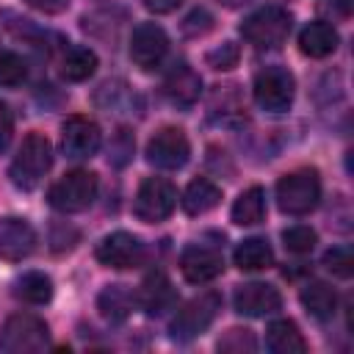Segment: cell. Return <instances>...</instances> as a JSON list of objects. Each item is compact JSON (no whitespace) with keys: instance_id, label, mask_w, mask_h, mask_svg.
I'll return each instance as SVG.
<instances>
[{"instance_id":"6da1fadb","label":"cell","mask_w":354,"mask_h":354,"mask_svg":"<svg viewBox=\"0 0 354 354\" xmlns=\"http://www.w3.org/2000/svg\"><path fill=\"white\" fill-rule=\"evenodd\" d=\"M53 166V147L44 133H28L8 169L11 183L22 191H33Z\"/></svg>"},{"instance_id":"7a4b0ae2","label":"cell","mask_w":354,"mask_h":354,"mask_svg":"<svg viewBox=\"0 0 354 354\" xmlns=\"http://www.w3.org/2000/svg\"><path fill=\"white\" fill-rule=\"evenodd\" d=\"M321 199V180L315 169H299L277 183V205L288 216H307Z\"/></svg>"},{"instance_id":"3957f363","label":"cell","mask_w":354,"mask_h":354,"mask_svg":"<svg viewBox=\"0 0 354 354\" xmlns=\"http://www.w3.org/2000/svg\"><path fill=\"white\" fill-rule=\"evenodd\" d=\"M241 33L257 50H274V47L285 44V39L290 33V14L279 6H266L243 19Z\"/></svg>"},{"instance_id":"277c9868","label":"cell","mask_w":354,"mask_h":354,"mask_svg":"<svg viewBox=\"0 0 354 354\" xmlns=\"http://www.w3.org/2000/svg\"><path fill=\"white\" fill-rule=\"evenodd\" d=\"M97 174L94 171H86V169H75V171H66L47 194L50 205L61 213H80L86 210L94 196H97Z\"/></svg>"},{"instance_id":"5b68a950","label":"cell","mask_w":354,"mask_h":354,"mask_svg":"<svg viewBox=\"0 0 354 354\" xmlns=\"http://www.w3.org/2000/svg\"><path fill=\"white\" fill-rule=\"evenodd\" d=\"M47 324L36 315L17 313L3 324L0 335V348L8 354H25V351H41L47 346Z\"/></svg>"},{"instance_id":"8992f818","label":"cell","mask_w":354,"mask_h":354,"mask_svg":"<svg viewBox=\"0 0 354 354\" xmlns=\"http://www.w3.org/2000/svg\"><path fill=\"white\" fill-rule=\"evenodd\" d=\"M293 91H296L293 75L282 66H266L254 77V102L263 111H271V113L288 111L293 102Z\"/></svg>"},{"instance_id":"52a82bcc","label":"cell","mask_w":354,"mask_h":354,"mask_svg":"<svg viewBox=\"0 0 354 354\" xmlns=\"http://www.w3.org/2000/svg\"><path fill=\"white\" fill-rule=\"evenodd\" d=\"M177 205V191L169 180L163 177H147L136 194V202H133V213L147 221V224H155V221H163L171 216Z\"/></svg>"},{"instance_id":"ba28073f","label":"cell","mask_w":354,"mask_h":354,"mask_svg":"<svg viewBox=\"0 0 354 354\" xmlns=\"http://www.w3.org/2000/svg\"><path fill=\"white\" fill-rule=\"evenodd\" d=\"M218 307H221V296L213 293V290H210V293H202V296H196V299H191V301L174 315V321H171V337H174V340H191V337L202 335V332L213 324Z\"/></svg>"},{"instance_id":"9c48e42d","label":"cell","mask_w":354,"mask_h":354,"mask_svg":"<svg viewBox=\"0 0 354 354\" xmlns=\"http://www.w3.org/2000/svg\"><path fill=\"white\" fill-rule=\"evenodd\" d=\"M188 155H191V144L180 127H163L147 144V160L155 169H166V171L183 169L188 163Z\"/></svg>"},{"instance_id":"30bf717a","label":"cell","mask_w":354,"mask_h":354,"mask_svg":"<svg viewBox=\"0 0 354 354\" xmlns=\"http://www.w3.org/2000/svg\"><path fill=\"white\" fill-rule=\"evenodd\" d=\"M102 144V133H100V124L88 116H69L61 127V149L66 158L72 160H83V158H91Z\"/></svg>"},{"instance_id":"8fae6325","label":"cell","mask_w":354,"mask_h":354,"mask_svg":"<svg viewBox=\"0 0 354 354\" xmlns=\"http://www.w3.org/2000/svg\"><path fill=\"white\" fill-rule=\"evenodd\" d=\"M169 50V36L155 22H141L130 36V58L141 69H155Z\"/></svg>"},{"instance_id":"7c38bea8","label":"cell","mask_w":354,"mask_h":354,"mask_svg":"<svg viewBox=\"0 0 354 354\" xmlns=\"http://www.w3.org/2000/svg\"><path fill=\"white\" fill-rule=\"evenodd\" d=\"M97 260L108 268H133L144 257V246L130 232H111L97 243Z\"/></svg>"},{"instance_id":"4fadbf2b","label":"cell","mask_w":354,"mask_h":354,"mask_svg":"<svg viewBox=\"0 0 354 354\" xmlns=\"http://www.w3.org/2000/svg\"><path fill=\"white\" fill-rule=\"evenodd\" d=\"M180 271L188 282L202 285V282L216 279L224 271V257H221V252H216L210 246H188L180 254Z\"/></svg>"},{"instance_id":"5bb4252c","label":"cell","mask_w":354,"mask_h":354,"mask_svg":"<svg viewBox=\"0 0 354 354\" xmlns=\"http://www.w3.org/2000/svg\"><path fill=\"white\" fill-rule=\"evenodd\" d=\"M279 304H282L279 290L266 282H246V285H238V290H235V310L249 318L277 313Z\"/></svg>"},{"instance_id":"9a60e30c","label":"cell","mask_w":354,"mask_h":354,"mask_svg":"<svg viewBox=\"0 0 354 354\" xmlns=\"http://www.w3.org/2000/svg\"><path fill=\"white\" fill-rule=\"evenodd\" d=\"M33 246H36V232L25 218H14V216L0 218V257L3 260L17 263L28 257Z\"/></svg>"},{"instance_id":"2e32d148","label":"cell","mask_w":354,"mask_h":354,"mask_svg":"<svg viewBox=\"0 0 354 354\" xmlns=\"http://www.w3.org/2000/svg\"><path fill=\"white\" fill-rule=\"evenodd\" d=\"M163 91H166V97L174 105H183L185 108V105H194L199 100L202 80H199V75L188 64H174L171 72L163 80Z\"/></svg>"},{"instance_id":"e0dca14e","label":"cell","mask_w":354,"mask_h":354,"mask_svg":"<svg viewBox=\"0 0 354 354\" xmlns=\"http://www.w3.org/2000/svg\"><path fill=\"white\" fill-rule=\"evenodd\" d=\"M136 299H138V304L147 315H160L163 310H169L174 304V288H171V282L163 271H152L141 282Z\"/></svg>"},{"instance_id":"ac0fdd59","label":"cell","mask_w":354,"mask_h":354,"mask_svg":"<svg viewBox=\"0 0 354 354\" xmlns=\"http://www.w3.org/2000/svg\"><path fill=\"white\" fill-rule=\"evenodd\" d=\"M266 346L274 354H304L307 351V340L299 332V326L288 318L271 321L266 329Z\"/></svg>"},{"instance_id":"d6986e66","label":"cell","mask_w":354,"mask_h":354,"mask_svg":"<svg viewBox=\"0 0 354 354\" xmlns=\"http://www.w3.org/2000/svg\"><path fill=\"white\" fill-rule=\"evenodd\" d=\"M337 47V30L329 22H310L301 33H299V50L310 58H326L329 53H335Z\"/></svg>"},{"instance_id":"ffe728a7","label":"cell","mask_w":354,"mask_h":354,"mask_svg":"<svg viewBox=\"0 0 354 354\" xmlns=\"http://www.w3.org/2000/svg\"><path fill=\"white\" fill-rule=\"evenodd\" d=\"M235 266L241 271H266L274 266V252L268 246V241L263 238H246L238 243L235 254H232Z\"/></svg>"},{"instance_id":"44dd1931","label":"cell","mask_w":354,"mask_h":354,"mask_svg":"<svg viewBox=\"0 0 354 354\" xmlns=\"http://www.w3.org/2000/svg\"><path fill=\"white\" fill-rule=\"evenodd\" d=\"M218 199H221V188L216 183L199 177V180H194L185 188V194H183V210L188 216H202V213L213 210L218 205Z\"/></svg>"},{"instance_id":"7402d4cb","label":"cell","mask_w":354,"mask_h":354,"mask_svg":"<svg viewBox=\"0 0 354 354\" xmlns=\"http://www.w3.org/2000/svg\"><path fill=\"white\" fill-rule=\"evenodd\" d=\"M230 216H232V221H235L238 227L260 224V221H263V216H266V194H263V188H260V185L246 188V191L235 199V205H232Z\"/></svg>"},{"instance_id":"603a6c76","label":"cell","mask_w":354,"mask_h":354,"mask_svg":"<svg viewBox=\"0 0 354 354\" xmlns=\"http://www.w3.org/2000/svg\"><path fill=\"white\" fill-rule=\"evenodd\" d=\"M301 304L304 310L318 318V321H326L335 315V307H337V293L326 285V282H310L307 288H301Z\"/></svg>"},{"instance_id":"cb8c5ba5","label":"cell","mask_w":354,"mask_h":354,"mask_svg":"<svg viewBox=\"0 0 354 354\" xmlns=\"http://www.w3.org/2000/svg\"><path fill=\"white\" fill-rule=\"evenodd\" d=\"M14 296L28 304H44L53 299V282L41 271H28L14 282Z\"/></svg>"},{"instance_id":"d4e9b609","label":"cell","mask_w":354,"mask_h":354,"mask_svg":"<svg viewBox=\"0 0 354 354\" xmlns=\"http://www.w3.org/2000/svg\"><path fill=\"white\" fill-rule=\"evenodd\" d=\"M94 69H97V55L88 47H72V50H66V55L61 61V75L72 83L91 77Z\"/></svg>"},{"instance_id":"484cf974","label":"cell","mask_w":354,"mask_h":354,"mask_svg":"<svg viewBox=\"0 0 354 354\" xmlns=\"http://www.w3.org/2000/svg\"><path fill=\"white\" fill-rule=\"evenodd\" d=\"M97 307H100V313H102L105 318L122 321V318H127V313L133 310V293H130L124 285H108V288L100 293Z\"/></svg>"},{"instance_id":"4316f807","label":"cell","mask_w":354,"mask_h":354,"mask_svg":"<svg viewBox=\"0 0 354 354\" xmlns=\"http://www.w3.org/2000/svg\"><path fill=\"white\" fill-rule=\"evenodd\" d=\"M282 241H285V249H288V252H293V254H307V252H313L318 235H315V230H310V227H304V224H296V227H288V230L282 232Z\"/></svg>"},{"instance_id":"83f0119b","label":"cell","mask_w":354,"mask_h":354,"mask_svg":"<svg viewBox=\"0 0 354 354\" xmlns=\"http://www.w3.org/2000/svg\"><path fill=\"white\" fill-rule=\"evenodd\" d=\"M324 266H326L332 274L348 279V277L354 274V254H351V249H346V246H335V249H329V252L324 254Z\"/></svg>"},{"instance_id":"f1b7e54d","label":"cell","mask_w":354,"mask_h":354,"mask_svg":"<svg viewBox=\"0 0 354 354\" xmlns=\"http://www.w3.org/2000/svg\"><path fill=\"white\" fill-rule=\"evenodd\" d=\"M25 80V61L14 53L0 55V86H19Z\"/></svg>"},{"instance_id":"f546056e","label":"cell","mask_w":354,"mask_h":354,"mask_svg":"<svg viewBox=\"0 0 354 354\" xmlns=\"http://www.w3.org/2000/svg\"><path fill=\"white\" fill-rule=\"evenodd\" d=\"M238 44H232V41H224L218 50H213V53H207V64L213 66V69H232L235 64H238Z\"/></svg>"},{"instance_id":"4dcf8cb0","label":"cell","mask_w":354,"mask_h":354,"mask_svg":"<svg viewBox=\"0 0 354 354\" xmlns=\"http://www.w3.org/2000/svg\"><path fill=\"white\" fill-rule=\"evenodd\" d=\"M218 348L221 351H252L254 348V337L249 329H230L224 340H218Z\"/></svg>"},{"instance_id":"1f68e13d","label":"cell","mask_w":354,"mask_h":354,"mask_svg":"<svg viewBox=\"0 0 354 354\" xmlns=\"http://www.w3.org/2000/svg\"><path fill=\"white\" fill-rule=\"evenodd\" d=\"M213 28V17L205 11V8H194L188 17H185V22H183V30L188 33V36H202V33H207Z\"/></svg>"},{"instance_id":"d6a6232c","label":"cell","mask_w":354,"mask_h":354,"mask_svg":"<svg viewBox=\"0 0 354 354\" xmlns=\"http://www.w3.org/2000/svg\"><path fill=\"white\" fill-rule=\"evenodd\" d=\"M11 138H14V116H11L8 105L0 100V152L8 149Z\"/></svg>"},{"instance_id":"836d02e7","label":"cell","mask_w":354,"mask_h":354,"mask_svg":"<svg viewBox=\"0 0 354 354\" xmlns=\"http://www.w3.org/2000/svg\"><path fill=\"white\" fill-rule=\"evenodd\" d=\"M180 3H183V0H141V6H144L147 11H152V14H169V11H174Z\"/></svg>"},{"instance_id":"e575fe53","label":"cell","mask_w":354,"mask_h":354,"mask_svg":"<svg viewBox=\"0 0 354 354\" xmlns=\"http://www.w3.org/2000/svg\"><path fill=\"white\" fill-rule=\"evenodd\" d=\"M33 8H41V11H50V14H55V11H61V8H66L69 6V0H28Z\"/></svg>"},{"instance_id":"d590c367","label":"cell","mask_w":354,"mask_h":354,"mask_svg":"<svg viewBox=\"0 0 354 354\" xmlns=\"http://www.w3.org/2000/svg\"><path fill=\"white\" fill-rule=\"evenodd\" d=\"M221 6H227V8H238V6H243V3H249V0H218Z\"/></svg>"}]
</instances>
